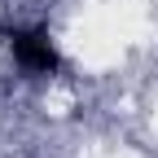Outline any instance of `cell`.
<instances>
[{"label":"cell","mask_w":158,"mask_h":158,"mask_svg":"<svg viewBox=\"0 0 158 158\" xmlns=\"http://www.w3.org/2000/svg\"><path fill=\"white\" fill-rule=\"evenodd\" d=\"M5 40H9L13 62L22 66L27 75H53L57 66H62V57H57L48 31H40V27H31V31H5Z\"/></svg>","instance_id":"1"}]
</instances>
